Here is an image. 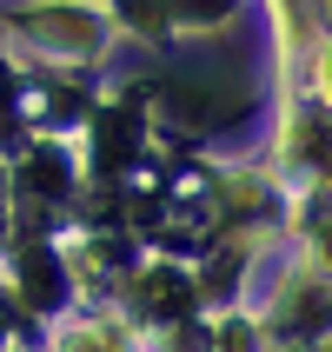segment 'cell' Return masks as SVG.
Here are the masks:
<instances>
[{
    "label": "cell",
    "mask_w": 332,
    "mask_h": 352,
    "mask_svg": "<svg viewBox=\"0 0 332 352\" xmlns=\"http://www.w3.org/2000/svg\"><path fill=\"white\" fill-rule=\"evenodd\" d=\"M146 306H153V313H186V279L179 273H153L146 279Z\"/></svg>",
    "instance_id": "obj_1"
},
{
    "label": "cell",
    "mask_w": 332,
    "mask_h": 352,
    "mask_svg": "<svg viewBox=\"0 0 332 352\" xmlns=\"http://www.w3.org/2000/svg\"><path fill=\"white\" fill-rule=\"evenodd\" d=\"M173 7H179V14H193V20H219L233 0H173Z\"/></svg>",
    "instance_id": "obj_2"
}]
</instances>
